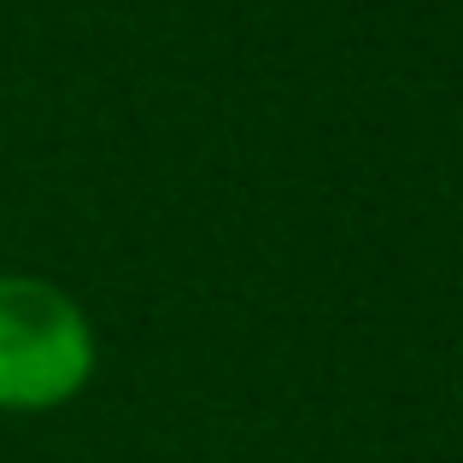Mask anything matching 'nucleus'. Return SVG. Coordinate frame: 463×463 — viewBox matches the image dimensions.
<instances>
[{
	"label": "nucleus",
	"instance_id": "obj_1",
	"mask_svg": "<svg viewBox=\"0 0 463 463\" xmlns=\"http://www.w3.org/2000/svg\"><path fill=\"white\" fill-rule=\"evenodd\" d=\"M100 340L77 299L47 276L0 270V411H59L94 382Z\"/></svg>",
	"mask_w": 463,
	"mask_h": 463
}]
</instances>
